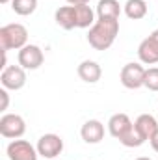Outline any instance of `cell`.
<instances>
[{
    "label": "cell",
    "mask_w": 158,
    "mask_h": 160,
    "mask_svg": "<svg viewBox=\"0 0 158 160\" xmlns=\"http://www.w3.org/2000/svg\"><path fill=\"white\" fill-rule=\"evenodd\" d=\"M0 97H2V106H0V110H7L9 95H7V89H6V88H2V89H0Z\"/></svg>",
    "instance_id": "cell-21"
},
{
    "label": "cell",
    "mask_w": 158,
    "mask_h": 160,
    "mask_svg": "<svg viewBox=\"0 0 158 160\" xmlns=\"http://www.w3.org/2000/svg\"><path fill=\"white\" fill-rule=\"evenodd\" d=\"M134 127H136V130L140 132V136L145 142H151V138L156 134V130H158V121L151 114H141L138 119L134 121Z\"/></svg>",
    "instance_id": "cell-12"
},
{
    "label": "cell",
    "mask_w": 158,
    "mask_h": 160,
    "mask_svg": "<svg viewBox=\"0 0 158 160\" xmlns=\"http://www.w3.org/2000/svg\"><path fill=\"white\" fill-rule=\"evenodd\" d=\"M125 15L132 21H140L147 15V2L145 0H126Z\"/></svg>",
    "instance_id": "cell-17"
},
{
    "label": "cell",
    "mask_w": 158,
    "mask_h": 160,
    "mask_svg": "<svg viewBox=\"0 0 158 160\" xmlns=\"http://www.w3.org/2000/svg\"><path fill=\"white\" fill-rule=\"evenodd\" d=\"M54 21L60 28L63 30H73L77 28V15H75V6H62L54 13Z\"/></svg>",
    "instance_id": "cell-14"
},
{
    "label": "cell",
    "mask_w": 158,
    "mask_h": 160,
    "mask_svg": "<svg viewBox=\"0 0 158 160\" xmlns=\"http://www.w3.org/2000/svg\"><path fill=\"white\" fill-rule=\"evenodd\" d=\"M121 6L117 0H99L97 4V17L99 19H119Z\"/></svg>",
    "instance_id": "cell-16"
},
{
    "label": "cell",
    "mask_w": 158,
    "mask_h": 160,
    "mask_svg": "<svg viewBox=\"0 0 158 160\" xmlns=\"http://www.w3.org/2000/svg\"><path fill=\"white\" fill-rule=\"evenodd\" d=\"M0 2H2V4H7V2H11V0H0Z\"/></svg>",
    "instance_id": "cell-25"
},
{
    "label": "cell",
    "mask_w": 158,
    "mask_h": 160,
    "mask_svg": "<svg viewBox=\"0 0 158 160\" xmlns=\"http://www.w3.org/2000/svg\"><path fill=\"white\" fill-rule=\"evenodd\" d=\"M119 34V19H97L87 32V43L95 50H108Z\"/></svg>",
    "instance_id": "cell-1"
},
{
    "label": "cell",
    "mask_w": 158,
    "mask_h": 160,
    "mask_svg": "<svg viewBox=\"0 0 158 160\" xmlns=\"http://www.w3.org/2000/svg\"><path fill=\"white\" fill-rule=\"evenodd\" d=\"M138 58L145 65H155L158 63V28L138 47Z\"/></svg>",
    "instance_id": "cell-9"
},
{
    "label": "cell",
    "mask_w": 158,
    "mask_h": 160,
    "mask_svg": "<svg viewBox=\"0 0 158 160\" xmlns=\"http://www.w3.org/2000/svg\"><path fill=\"white\" fill-rule=\"evenodd\" d=\"M77 73H78L80 78L84 80V82H87V84H95V82H99L101 77H102L101 65L97 62H93V60H84L78 65Z\"/></svg>",
    "instance_id": "cell-13"
},
{
    "label": "cell",
    "mask_w": 158,
    "mask_h": 160,
    "mask_svg": "<svg viewBox=\"0 0 158 160\" xmlns=\"http://www.w3.org/2000/svg\"><path fill=\"white\" fill-rule=\"evenodd\" d=\"M11 9L21 17H28L37 9V0H11Z\"/></svg>",
    "instance_id": "cell-18"
},
{
    "label": "cell",
    "mask_w": 158,
    "mask_h": 160,
    "mask_svg": "<svg viewBox=\"0 0 158 160\" xmlns=\"http://www.w3.org/2000/svg\"><path fill=\"white\" fill-rule=\"evenodd\" d=\"M0 84H2V88H6L9 91L22 89L26 84V69H22L21 65H7L6 69H2Z\"/></svg>",
    "instance_id": "cell-5"
},
{
    "label": "cell",
    "mask_w": 158,
    "mask_h": 160,
    "mask_svg": "<svg viewBox=\"0 0 158 160\" xmlns=\"http://www.w3.org/2000/svg\"><path fill=\"white\" fill-rule=\"evenodd\" d=\"M37 153H39V157L43 158H56L62 151H63V140H62V136H58V134H43L39 140H37Z\"/></svg>",
    "instance_id": "cell-7"
},
{
    "label": "cell",
    "mask_w": 158,
    "mask_h": 160,
    "mask_svg": "<svg viewBox=\"0 0 158 160\" xmlns=\"http://www.w3.org/2000/svg\"><path fill=\"white\" fill-rule=\"evenodd\" d=\"M19 65L26 71H34V69H39L45 62V54L37 45H26L19 50Z\"/></svg>",
    "instance_id": "cell-6"
},
{
    "label": "cell",
    "mask_w": 158,
    "mask_h": 160,
    "mask_svg": "<svg viewBox=\"0 0 158 160\" xmlns=\"http://www.w3.org/2000/svg\"><path fill=\"white\" fill-rule=\"evenodd\" d=\"M145 67L141 63H136V62H130L126 65H123L121 69V84L126 88V89H140L145 82Z\"/></svg>",
    "instance_id": "cell-3"
},
{
    "label": "cell",
    "mask_w": 158,
    "mask_h": 160,
    "mask_svg": "<svg viewBox=\"0 0 158 160\" xmlns=\"http://www.w3.org/2000/svg\"><path fill=\"white\" fill-rule=\"evenodd\" d=\"M143 86L151 91H158V67H149L145 71V82Z\"/></svg>",
    "instance_id": "cell-20"
},
{
    "label": "cell",
    "mask_w": 158,
    "mask_h": 160,
    "mask_svg": "<svg viewBox=\"0 0 158 160\" xmlns=\"http://www.w3.org/2000/svg\"><path fill=\"white\" fill-rule=\"evenodd\" d=\"M151 147H153V149L158 153V130H156V134L151 138Z\"/></svg>",
    "instance_id": "cell-22"
},
{
    "label": "cell",
    "mask_w": 158,
    "mask_h": 160,
    "mask_svg": "<svg viewBox=\"0 0 158 160\" xmlns=\"http://www.w3.org/2000/svg\"><path fill=\"white\" fill-rule=\"evenodd\" d=\"M80 136H82V140L86 143H91V145L101 143L104 140V125L99 119L86 121L82 125V128H80Z\"/></svg>",
    "instance_id": "cell-10"
},
{
    "label": "cell",
    "mask_w": 158,
    "mask_h": 160,
    "mask_svg": "<svg viewBox=\"0 0 158 160\" xmlns=\"http://www.w3.org/2000/svg\"><path fill=\"white\" fill-rule=\"evenodd\" d=\"M71 6H78V4H89V0H67Z\"/></svg>",
    "instance_id": "cell-23"
},
{
    "label": "cell",
    "mask_w": 158,
    "mask_h": 160,
    "mask_svg": "<svg viewBox=\"0 0 158 160\" xmlns=\"http://www.w3.org/2000/svg\"><path fill=\"white\" fill-rule=\"evenodd\" d=\"M134 160H153V158H147V157H140V158H134Z\"/></svg>",
    "instance_id": "cell-24"
},
{
    "label": "cell",
    "mask_w": 158,
    "mask_h": 160,
    "mask_svg": "<svg viewBox=\"0 0 158 160\" xmlns=\"http://www.w3.org/2000/svg\"><path fill=\"white\" fill-rule=\"evenodd\" d=\"M132 121L130 118L126 116V114H123V112H119V114H114L110 119H108V132L116 138V140H121L130 128H132Z\"/></svg>",
    "instance_id": "cell-11"
},
{
    "label": "cell",
    "mask_w": 158,
    "mask_h": 160,
    "mask_svg": "<svg viewBox=\"0 0 158 160\" xmlns=\"http://www.w3.org/2000/svg\"><path fill=\"white\" fill-rule=\"evenodd\" d=\"M28 45V30L19 24V22H11L0 28V47L4 52L7 50H21L22 47Z\"/></svg>",
    "instance_id": "cell-2"
},
{
    "label": "cell",
    "mask_w": 158,
    "mask_h": 160,
    "mask_svg": "<svg viewBox=\"0 0 158 160\" xmlns=\"http://www.w3.org/2000/svg\"><path fill=\"white\" fill-rule=\"evenodd\" d=\"M95 13L91 9V6L87 4H78L75 6V15H77V28H91L97 21H95Z\"/></svg>",
    "instance_id": "cell-15"
},
{
    "label": "cell",
    "mask_w": 158,
    "mask_h": 160,
    "mask_svg": "<svg viewBox=\"0 0 158 160\" xmlns=\"http://www.w3.org/2000/svg\"><path fill=\"white\" fill-rule=\"evenodd\" d=\"M26 132V123L19 114H4L0 118V134L9 140H19Z\"/></svg>",
    "instance_id": "cell-4"
},
{
    "label": "cell",
    "mask_w": 158,
    "mask_h": 160,
    "mask_svg": "<svg viewBox=\"0 0 158 160\" xmlns=\"http://www.w3.org/2000/svg\"><path fill=\"white\" fill-rule=\"evenodd\" d=\"M119 142H121L125 147H140V145H143V143H145V140L140 136V132L136 130V127H134V125H132V128H130V130H128L121 140H119Z\"/></svg>",
    "instance_id": "cell-19"
},
{
    "label": "cell",
    "mask_w": 158,
    "mask_h": 160,
    "mask_svg": "<svg viewBox=\"0 0 158 160\" xmlns=\"http://www.w3.org/2000/svg\"><path fill=\"white\" fill-rule=\"evenodd\" d=\"M6 153H7L9 160H37V157H39L37 147H34L26 140H13L7 145Z\"/></svg>",
    "instance_id": "cell-8"
}]
</instances>
